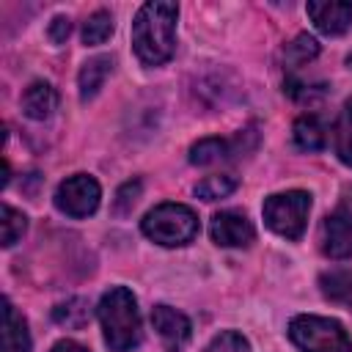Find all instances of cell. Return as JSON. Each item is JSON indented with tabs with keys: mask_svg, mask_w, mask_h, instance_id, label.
<instances>
[{
	"mask_svg": "<svg viewBox=\"0 0 352 352\" xmlns=\"http://www.w3.org/2000/svg\"><path fill=\"white\" fill-rule=\"evenodd\" d=\"M0 236H3V248H11L22 234H25V228H28V217L19 212V209H14V206H8V204H3V209H0Z\"/></svg>",
	"mask_w": 352,
	"mask_h": 352,
	"instance_id": "cell-22",
	"label": "cell"
},
{
	"mask_svg": "<svg viewBox=\"0 0 352 352\" xmlns=\"http://www.w3.org/2000/svg\"><path fill=\"white\" fill-rule=\"evenodd\" d=\"M0 352H30V333L28 322L16 308L3 300V330H0Z\"/></svg>",
	"mask_w": 352,
	"mask_h": 352,
	"instance_id": "cell-11",
	"label": "cell"
},
{
	"mask_svg": "<svg viewBox=\"0 0 352 352\" xmlns=\"http://www.w3.org/2000/svg\"><path fill=\"white\" fill-rule=\"evenodd\" d=\"M341 212L352 217V187H346V192H344V204H341Z\"/></svg>",
	"mask_w": 352,
	"mask_h": 352,
	"instance_id": "cell-27",
	"label": "cell"
},
{
	"mask_svg": "<svg viewBox=\"0 0 352 352\" xmlns=\"http://www.w3.org/2000/svg\"><path fill=\"white\" fill-rule=\"evenodd\" d=\"M110 69H113V58H110V55H96V58H91V60L80 69L77 85H80V99H82V102H88V99H94V96L99 94V88L104 85Z\"/></svg>",
	"mask_w": 352,
	"mask_h": 352,
	"instance_id": "cell-13",
	"label": "cell"
},
{
	"mask_svg": "<svg viewBox=\"0 0 352 352\" xmlns=\"http://www.w3.org/2000/svg\"><path fill=\"white\" fill-rule=\"evenodd\" d=\"M113 30H116L113 14H110V11H94V14L85 19V25H82V41H85L88 47L104 44V41L113 36Z\"/></svg>",
	"mask_w": 352,
	"mask_h": 352,
	"instance_id": "cell-18",
	"label": "cell"
},
{
	"mask_svg": "<svg viewBox=\"0 0 352 352\" xmlns=\"http://www.w3.org/2000/svg\"><path fill=\"white\" fill-rule=\"evenodd\" d=\"M234 154H236V148L226 138H204V140H198V143L190 146V162L192 165H201V168L204 165L223 162V160H228Z\"/></svg>",
	"mask_w": 352,
	"mask_h": 352,
	"instance_id": "cell-14",
	"label": "cell"
},
{
	"mask_svg": "<svg viewBox=\"0 0 352 352\" xmlns=\"http://www.w3.org/2000/svg\"><path fill=\"white\" fill-rule=\"evenodd\" d=\"M151 324H154V330H157V336L168 352H182L192 336L190 319L170 305H154L151 308Z\"/></svg>",
	"mask_w": 352,
	"mask_h": 352,
	"instance_id": "cell-8",
	"label": "cell"
},
{
	"mask_svg": "<svg viewBox=\"0 0 352 352\" xmlns=\"http://www.w3.org/2000/svg\"><path fill=\"white\" fill-rule=\"evenodd\" d=\"M140 228L151 242L162 248H179L198 236V217L184 204H160L146 212Z\"/></svg>",
	"mask_w": 352,
	"mask_h": 352,
	"instance_id": "cell-3",
	"label": "cell"
},
{
	"mask_svg": "<svg viewBox=\"0 0 352 352\" xmlns=\"http://www.w3.org/2000/svg\"><path fill=\"white\" fill-rule=\"evenodd\" d=\"M336 154L344 165H352V96L344 102L336 121Z\"/></svg>",
	"mask_w": 352,
	"mask_h": 352,
	"instance_id": "cell-17",
	"label": "cell"
},
{
	"mask_svg": "<svg viewBox=\"0 0 352 352\" xmlns=\"http://www.w3.org/2000/svg\"><path fill=\"white\" fill-rule=\"evenodd\" d=\"M96 316L102 322L104 344L110 346V352H132L143 341L138 300L126 286H113L110 292H104Z\"/></svg>",
	"mask_w": 352,
	"mask_h": 352,
	"instance_id": "cell-2",
	"label": "cell"
},
{
	"mask_svg": "<svg viewBox=\"0 0 352 352\" xmlns=\"http://www.w3.org/2000/svg\"><path fill=\"white\" fill-rule=\"evenodd\" d=\"M69 33H72L69 16H55V19L50 22V28H47V36H50L55 44H63V41L69 38Z\"/></svg>",
	"mask_w": 352,
	"mask_h": 352,
	"instance_id": "cell-25",
	"label": "cell"
},
{
	"mask_svg": "<svg viewBox=\"0 0 352 352\" xmlns=\"http://www.w3.org/2000/svg\"><path fill=\"white\" fill-rule=\"evenodd\" d=\"M206 352H250V344H248V338H245L242 333H236V330H223V333H217V336L209 341Z\"/></svg>",
	"mask_w": 352,
	"mask_h": 352,
	"instance_id": "cell-23",
	"label": "cell"
},
{
	"mask_svg": "<svg viewBox=\"0 0 352 352\" xmlns=\"http://www.w3.org/2000/svg\"><path fill=\"white\" fill-rule=\"evenodd\" d=\"M176 3H146L138 8L132 22V47L140 63L162 66L176 50Z\"/></svg>",
	"mask_w": 352,
	"mask_h": 352,
	"instance_id": "cell-1",
	"label": "cell"
},
{
	"mask_svg": "<svg viewBox=\"0 0 352 352\" xmlns=\"http://www.w3.org/2000/svg\"><path fill=\"white\" fill-rule=\"evenodd\" d=\"M311 22L316 25L319 33L324 36H341L352 28V3H338V0H311L305 6Z\"/></svg>",
	"mask_w": 352,
	"mask_h": 352,
	"instance_id": "cell-10",
	"label": "cell"
},
{
	"mask_svg": "<svg viewBox=\"0 0 352 352\" xmlns=\"http://www.w3.org/2000/svg\"><path fill=\"white\" fill-rule=\"evenodd\" d=\"M319 55V44H316V38L314 36H308V33H300L292 44H286V50H283V60H286V66L289 69H300V66H305L308 60H314Z\"/></svg>",
	"mask_w": 352,
	"mask_h": 352,
	"instance_id": "cell-19",
	"label": "cell"
},
{
	"mask_svg": "<svg viewBox=\"0 0 352 352\" xmlns=\"http://www.w3.org/2000/svg\"><path fill=\"white\" fill-rule=\"evenodd\" d=\"M55 107H58V94H55V88L50 82L33 80L25 88V94H22V113L28 118L44 121V118H50L55 113Z\"/></svg>",
	"mask_w": 352,
	"mask_h": 352,
	"instance_id": "cell-12",
	"label": "cell"
},
{
	"mask_svg": "<svg viewBox=\"0 0 352 352\" xmlns=\"http://www.w3.org/2000/svg\"><path fill=\"white\" fill-rule=\"evenodd\" d=\"M236 190V179L228 176V173H214V176H206L204 182L195 184V195L204 198V201H217V198H226Z\"/></svg>",
	"mask_w": 352,
	"mask_h": 352,
	"instance_id": "cell-21",
	"label": "cell"
},
{
	"mask_svg": "<svg viewBox=\"0 0 352 352\" xmlns=\"http://www.w3.org/2000/svg\"><path fill=\"white\" fill-rule=\"evenodd\" d=\"M102 198V187L88 173H74L63 179L55 190V206L69 217H88L96 212Z\"/></svg>",
	"mask_w": 352,
	"mask_h": 352,
	"instance_id": "cell-6",
	"label": "cell"
},
{
	"mask_svg": "<svg viewBox=\"0 0 352 352\" xmlns=\"http://www.w3.org/2000/svg\"><path fill=\"white\" fill-rule=\"evenodd\" d=\"M319 286L330 302L352 311V270H330L319 278Z\"/></svg>",
	"mask_w": 352,
	"mask_h": 352,
	"instance_id": "cell-15",
	"label": "cell"
},
{
	"mask_svg": "<svg viewBox=\"0 0 352 352\" xmlns=\"http://www.w3.org/2000/svg\"><path fill=\"white\" fill-rule=\"evenodd\" d=\"M140 192H143V184H140V179H132V182L121 184V187H118V192H116V201H113V212H116L118 217L129 214V212H132V206L138 204Z\"/></svg>",
	"mask_w": 352,
	"mask_h": 352,
	"instance_id": "cell-24",
	"label": "cell"
},
{
	"mask_svg": "<svg viewBox=\"0 0 352 352\" xmlns=\"http://www.w3.org/2000/svg\"><path fill=\"white\" fill-rule=\"evenodd\" d=\"M209 234H212L214 245H220V248H248L256 236V228L242 212L226 209V212H217L212 217Z\"/></svg>",
	"mask_w": 352,
	"mask_h": 352,
	"instance_id": "cell-7",
	"label": "cell"
},
{
	"mask_svg": "<svg viewBox=\"0 0 352 352\" xmlns=\"http://www.w3.org/2000/svg\"><path fill=\"white\" fill-rule=\"evenodd\" d=\"M294 143L302 151H319L327 143V129L319 116H300L294 121Z\"/></svg>",
	"mask_w": 352,
	"mask_h": 352,
	"instance_id": "cell-16",
	"label": "cell"
},
{
	"mask_svg": "<svg viewBox=\"0 0 352 352\" xmlns=\"http://www.w3.org/2000/svg\"><path fill=\"white\" fill-rule=\"evenodd\" d=\"M308 212H311V195L305 190H286L275 192L264 201L261 214L264 223L286 239H300L305 226H308Z\"/></svg>",
	"mask_w": 352,
	"mask_h": 352,
	"instance_id": "cell-5",
	"label": "cell"
},
{
	"mask_svg": "<svg viewBox=\"0 0 352 352\" xmlns=\"http://www.w3.org/2000/svg\"><path fill=\"white\" fill-rule=\"evenodd\" d=\"M289 338L300 352H352V338L330 316L300 314L289 322Z\"/></svg>",
	"mask_w": 352,
	"mask_h": 352,
	"instance_id": "cell-4",
	"label": "cell"
},
{
	"mask_svg": "<svg viewBox=\"0 0 352 352\" xmlns=\"http://www.w3.org/2000/svg\"><path fill=\"white\" fill-rule=\"evenodd\" d=\"M319 242L327 258H336V261L352 258V217L344 214L341 209L327 214L319 228Z\"/></svg>",
	"mask_w": 352,
	"mask_h": 352,
	"instance_id": "cell-9",
	"label": "cell"
},
{
	"mask_svg": "<svg viewBox=\"0 0 352 352\" xmlns=\"http://www.w3.org/2000/svg\"><path fill=\"white\" fill-rule=\"evenodd\" d=\"M52 352H88L82 344H77V341H72V338H63V341H58L55 346H52Z\"/></svg>",
	"mask_w": 352,
	"mask_h": 352,
	"instance_id": "cell-26",
	"label": "cell"
},
{
	"mask_svg": "<svg viewBox=\"0 0 352 352\" xmlns=\"http://www.w3.org/2000/svg\"><path fill=\"white\" fill-rule=\"evenodd\" d=\"M52 316H55L58 324H66V327H85L88 319H91V308H88V300L72 297V300L60 302V305L52 311Z\"/></svg>",
	"mask_w": 352,
	"mask_h": 352,
	"instance_id": "cell-20",
	"label": "cell"
}]
</instances>
